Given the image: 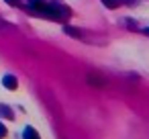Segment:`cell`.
Instances as JSON below:
<instances>
[{"label":"cell","mask_w":149,"mask_h":139,"mask_svg":"<svg viewBox=\"0 0 149 139\" xmlns=\"http://www.w3.org/2000/svg\"><path fill=\"white\" fill-rule=\"evenodd\" d=\"M2 84H4V88H8V90H17V86H19V82H17V78H15L13 74H6V76L2 78Z\"/></svg>","instance_id":"obj_1"},{"label":"cell","mask_w":149,"mask_h":139,"mask_svg":"<svg viewBox=\"0 0 149 139\" xmlns=\"http://www.w3.org/2000/svg\"><path fill=\"white\" fill-rule=\"evenodd\" d=\"M23 139H39V133L33 129V127H27L23 131Z\"/></svg>","instance_id":"obj_2"},{"label":"cell","mask_w":149,"mask_h":139,"mask_svg":"<svg viewBox=\"0 0 149 139\" xmlns=\"http://www.w3.org/2000/svg\"><path fill=\"white\" fill-rule=\"evenodd\" d=\"M10 106H6V104H0V115H2V117H6L8 121H13L15 119V115H13V110H8Z\"/></svg>","instance_id":"obj_3"},{"label":"cell","mask_w":149,"mask_h":139,"mask_svg":"<svg viewBox=\"0 0 149 139\" xmlns=\"http://www.w3.org/2000/svg\"><path fill=\"white\" fill-rule=\"evenodd\" d=\"M63 33H65V35H70V37H76V39H80V37H82V33H80L78 29H74V27H63Z\"/></svg>","instance_id":"obj_4"},{"label":"cell","mask_w":149,"mask_h":139,"mask_svg":"<svg viewBox=\"0 0 149 139\" xmlns=\"http://www.w3.org/2000/svg\"><path fill=\"white\" fill-rule=\"evenodd\" d=\"M88 82L94 84V86H104V78H94V76H88Z\"/></svg>","instance_id":"obj_5"},{"label":"cell","mask_w":149,"mask_h":139,"mask_svg":"<svg viewBox=\"0 0 149 139\" xmlns=\"http://www.w3.org/2000/svg\"><path fill=\"white\" fill-rule=\"evenodd\" d=\"M104 2V6H108V8H116L118 4H120V0H102Z\"/></svg>","instance_id":"obj_6"},{"label":"cell","mask_w":149,"mask_h":139,"mask_svg":"<svg viewBox=\"0 0 149 139\" xmlns=\"http://www.w3.org/2000/svg\"><path fill=\"white\" fill-rule=\"evenodd\" d=\"M2 137H6V127L0 123V139H2Z\"/></svg>","instance_id":"obj_7"},{"label":"cell","mask_w":149,"mask_h":139,"mask_svg":"<svg viewBox=\"0 0 149 139\" xmlns=\"http://www.w3.org/2000/svg\"><path fill=\"white\" fill-rule=\"evenodd\" d=\"M31 4H39V2H43V0H29Z\"/></svg>","instance_id":"obj_8"},{"label":"cell","mask_w":149,"mask_h":139,"mask_svg":"<svg viewBox=\"0 0 149 139\" xmlns=\"http://www.w3.org/2000/svg\"><path fill=\"white\" fill-rule=\"evenodd\" d=\"M6 2H8V4H17V2H19V0H6Z\"/></svg>","instance_id":"obj_9"},{"label":"cell","mask_w":149,"mask_h":139,"mask_svg":"<svg viewBox=\"0 0 149 139\" xmlns=\"http://www.w3.org/2000/svg\"><path fill=\"white\" fill-rule=\"evenodd\" d=\"M143 33H145V35H149V29H143Z\"/></svg>","instance_id":"obj_10"}]
</instances>
